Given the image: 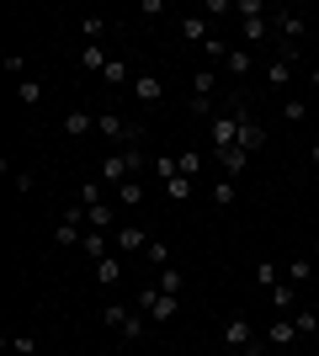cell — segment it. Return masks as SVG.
I'll list each match as a JSON object with an SVG mask.
<instances>
[{
    "label": "cell",
    "mask_w": 319,
    "mask_h": 356,
    "mask_svg": "<svg viewBox=\"0 0 319 356\" xmlns=\"http://www.w3.org/2000/svg\"><path fill=\"white\" fill-rule=\"evenodd\" d=\"M250 282H256L261 293H272V287L282 282V266H277V261H256V271H250Z\"/></svg>",
    "instance_id": "2e32d148"
},
{
    "label": "cell",
    "mask_w": 319,
    "mask_h": 356,
    "mask_svg": "<svg viewBox=\"0 0 319 356\" xmlns=\"http://www.w3.org/2000/svg\"><path fill=\"white\" fill-rule=\"evenodd\" d=\"M176 309H181V298H165L160 287H138V314H149V325L176 319Z\"/></svg>",
    "instance_id": "7a4b0ae2"
},
{
    "label": "cell",
    "mask_w": 319,
    "mask_h": 356,
    "mask_svg": "<svg viewBox=\"0 0 319 356\" xmlns=\"http://www.w3.org/2000/svg\"><path fill=\"white\" fill-rule=\"evenodd\" d=\"M293 325H298V335H314V330H319V314L314 309H298V314H293Z\"/></svg>",
    "instance_id": "1f68e13d"
},
{
    "label": "cell",
    "mask_w": 319,
    "mask_h": 356,
    "mask_svg": "<svg viewBox=\"0 0 319 356\" xmlns=\"http://www.w3.org/2000/svg\"><path fill=\"white\" fill-rule=\"evenodd\" d=\"M117 335H122V341H144V335H149V314H128V319H122V330H117Z\"/></svg>",
    "instance_id": "ffe728a7"
},
{
    "label": "cell",
    "mask_w": 319,
    "mask_h": 356,
    "mask_svg": "<svg viewBox=\"0 0 319 356\" xmlns=\"http://www.w3.org/2000/svg\"><path fill=\"white\" fill-rule=\"evenodd\" d=\"M234 16H245V22H256V16H266V6H261V0H234Z\"/></svg>",
    "instance_id": "e575fe53"
},
{
    "label": "cell",
    "mask_w": 319,
    "mask_h": 356,
    "mask_svg": "<svg viewBox=\"0 0 319 356\" xmlns=\"http://www.w3.org/2000/svg\"><path fill=\"white\" fill-rule=\"evenodd\" d=\"M80 250L91 255V261H106V255H112V234H96V229H91V234L80 239Z\"/></svg>",
    "instance_id": "d6986e66"
},
{
    "label": "cell",
    "mask_w": 319,
    "mask_h": 356,
    "mask_svg": "<svg viewBox=\"0 0 319 356\" xmlns=\"http://www.w3.org/2000/svg\"><path fill=\"white\" fill-rule=\"evenodd\" d=\"M266 341H272V346H293V341H298L293 314H282V319H272V325H266Z\"/></svg>",
    "instance_id": "7c38bea8"
},
{
    "label": "cell",
    "mask_w": 319,
    "mask_h": 356,
    "mask_svg": "<svg viewBox=\"0 0 319 356\" xmlns=\"http://www.w3.org/2000/svg\"><path fill=\"white\" fill-rule=\"evenodd\" d=\"M0 70L16 74V80H27V59H16V54H6V59H0Z\"/></svg>",
    "instance_id": "74e56055"
},
{
    "label": "cell",
    "mask_w": 319,
    "mask_h": 356,
    "mask_svg": "<svg viewBox=\"0 0 319 356\" xmlns=\"http://www.w3.org/2000/svg\"><path fill=\"white\" fill-rule=\"evenodd\" d=\"M144 261L165 271V266H170V245H165V239H154V234H149V250H144Z\"/></svg>",
    "instance_id": "484cf974"
},
{
    "label": "cell",
    "mask_w": 319,
    "mask_h": 356,
    "mask_svg": "<svg viewBox=\"0 0 319 356\" xmlns=\"http://www.w3.org/2000/svg\"><path fill=\"white\" fill-rule=\"evenodd\" d=\"M133 90H138V106H160V102H165V86H160L154 74H138Z\"/></svg>",
    "instance_id": "30bf717a"
},
{
    "label": "cell",
    "mask_w": 319,
    "mask_h": 356,
    "mask_svg": "<svg viewBox=\"0 0 319 356\" xmlns=\"http://www.w3.org/2000/svg\"><path fill=\"white\" fill-rule=\"evenodd\" d=\"M224 70H229V74H250V70H256V59H250V48H229Z\"/></svg>",
    "instance_id": "cb8c5ba5"
},
{
    "label": "cell",
    "mask_w": 319,
    "mask_h": 356,
    "mask_svg": "<svg viewBox=\"0 0 319 356\" xmlns=\"http://www.w3.org/2000/svg\"><path fill=\"white\" fill-rule=\"evenodd\" d=\"M138 202H144V181H122V186H117V208H138Z\"/></svg>",
    "instance_id": "603a6c76"
},
{
    "label": "cell",
    "mask_w": 319,
    "mask_h": 356,
    "mask_svg": "<svg viewBox=\"0 0 319 356\" xmlns=\"http://www.w3.org/2000/svg\"><path fill=\"white\" fill-rule=\"evenodd\" d=\"M176 170L197 181V170H202V154H197V149H181V154H176Z\"/></svg>",
    "instance_id": "f1b7e54d"
},
{
    "label": "cell",
    "mask_w": 319,
    "mask_h": 356,
    "mask_svg": "<svg viewBox=\"0 0 319 356\" xmlns=\"http://www.w3.org/2000/svg\"><path fill=\"white\" fill-rule=\"evenodd\" d=\"M101 186H122V181H133V170H128V160H122V149H112V154H106L101 160Z\"/></svg>",
    "instance_id": "5b68a950"
},
{
    "label": "cell",
    "mask_w": 319,
    "mask_h": 356,
    "mask_svg": "<svg viewBox=\"0 0 319 356\" xmlns=\"http://www.w3.org/2000/svg\"><path fill=\"white\" fill-rule=\"evenodd\" d=\"M266 38V16H256V22H245V43H261Z\"/></svg>",
    "instance_id": "f35d334b"
},
{
    "label": "cell",
    "mask_w": 319,
    "mask_h": 356,
    "mask_svg": "<svg viewBox=\"0 0 319 356\" xmlns=\"http://www.w3.org/2000/svg\"><path fill=\"white\" fill-rule=\"evenodd\" d=\"M101 80H106V86H128V64H122V59H112V64L101 70Z\"/></svg>",
    "instance_id": "4dcf8cb0"
},
{
    "label": "cell",
    "mask_w": 319,
    "mask_h": 356,
    "mask_svg": "<svg viewBox=\"0 0 319 356\" xmlns=\"http://www.w3.org/2000/svg\"><path fill=\"white\" fill-rule=\"evenodd\" d=\"M154 287H160V293H165V298H181V271H176V266H165V271H160V282H154Z\"/></svg>",
    "instance_id": "f546056e"
},
{
    "label": "cell",
    "mask_w": 319,
    "mask_h": 356,
    "mask_svg": "<svg viewBox=\"0 0 319 356\" xmlns=\"http://www.w3.org/2000/svg\"><path fill=\"white\" fill-rule=\"evenodd\" d=\"M106 64H112V54H106L101 43H85V48H80V70H85V74H101Z\"/></svg>",
    "instance_id": "4fadbf2b"
},
{
    "label": "cell",
    "mask_w": 319,
    "mask_h": 356,
    "mask_svg": "<svg viewBox=\"0 0 319 356\" xmlns=\"http://www.w3.org/2000/svg\"><path fill=\"white\" fill-rule=\"evenodd\" d=\"M133 309H122V303H106L101 309V325H112V330H122V319H128Z\"/></svg>",
    "instance_id": "d6a6232c"
},
{
    "label": "cell",
    "mask_w": 319,
    "mask_h": 356,
    "mask_svg": "<svg viewBox=\"0 0 319 356\" xmlns=\"http://www.w3.org/2000/svg\"><path fill=\"white\" fill-rule=\"evenodd\" d=\"M304 112H309L304 102H282V118H288V122H304Z\"/></svg>",
    "instance_id": "b9f144b4"
},
{
    "label": "cell",
    "mask_w": 319,
    "mask_h": 356,
    "mask_svg": "<svg viewBox=\"0 0 319 356\" xmlns=\"http://www.w3.org/2000/svg\"><path fill=\"white\" fill-rule=\"evenodd\" d=\"M16 102L38 106V102H43V80H32V74H27V80H16Z\"/></svg>",
    "instance_id": "7402d4cb"
},
{
    "label": "cell",
    "mask_w": 319,
    "mask_h": 356,
    "mask_svg": "<svg viewBox=\"0 0 319 356\" xmlns=\"http://www.w3.org/2000/svg\"><path fill=\"white\" fill-rule=\"evenodd\" d=\"M202 54H208V59H229V48H224V38H208V43H202Z\"/></svg>",
    "instance_id": "60d3db41"
},
{
    "label": "cell",
    "mask_w": 319,
    "mask_h": 356,
    "mask_svg": "<svg viewBox=\"0 0 319 356\" xmlns=\"http://www.w3.org/2000/svg\"><path fill=\"white\" fill-rule=\"evenodd\" d=\"M256 346H261V335H256V325H250V314H229L224 319V351L250 356Z\"/></svg>",
    "instance_id": "6da1fadb"
},
{
    "label": "cell",
    "mask_w": 319,
    "mask_h": 356,
    "mask_svg": "<svg viewBox=\"0 0 319 356\" xmlns=\"http://www.w3.org/2000/svg\"><path fill=\"white\" fill-rule=\"evenodd\" d=\"M314 106H319V102H314Z\"/></svg>",
    "instance_id": "f6af8a7d"
},
{
    "label": "cell",
    "mask_w": 319,
    "mask_h": 356,
    "mask_svg": "<svg viewBox=\"0 0 319 356\" xmlns=\"http://www.w3.org/2000/svg\"><path fill=\"white\" fill-rule=\"evenodd\" d=\"M64 134H69V138L96 134V112H85V106H69V112H64Z\"/></svg>",
    "instance_id": "8992f818"
},
{
    "label": "cell",
    "mask_w": 319,
    "mask_h": 356,
    "mask_svg": "<svg viewBox=\"0 0 319 356\" xmlns=\"http://www.w3.org/2000/svg\"><path fill=\"white\" fill-rule=\"evenodd\" d=\"M96 282H101V287H117V282H122V261H117V255L96 261Z\"/></svg>",
    "instance_id": "44dd1931"
},
{
    "label": "cell",
    "mask_w": 319,
    "mask_h": 356,
    "mask_svg": "<svg viewBox=\"0 0 319 356\" xmlns=\"http://www.w3.org/2000/svg\"><path fill=\"white\" fill-rule=\"evenodd\" d=\"M213 90H218V70H213V64H202V70L192 74V96H202V102H213Z\"/></svg>",
    "instance_id": "e0dca14e"
},
{
    "label": "cell",
    "mask_w": 319,
    "mask_h": 356,
    "mask_svg": "<svg viewBox=\"0 0 319 356\" xmlns=\"http://www.w3.org/2000/svg\"><path fill=\"white\" fill-rule=\"evenodd\" d=\"M309 165H314V170H319V144H309Z\"/></svg>",
    "instance_id": "7bdbcfd3"
},
{
    "label": "cell",
    "mask_w": 319,
    "mask_h": 356,
    "mask_svg": "<svg viewBox=\"0 0 319 356\" xmlns=\"http://www.w3.org/2000/svg\"><path fill=\"white\" fill-rule=\"evenodd\" d=\"M218 165H224V176H229V181H240V176H245V165H250V154H245L240 144H234V149H218Z\"/></svg>",
    "instance_id": "8fae6325"
},
{
    "label": "cell",
    "mask_w": 319,
    "mask_h": 356,
    "mask_svg": "<svg viewBox=\"0 0 319 356\" xmlns=\"http://www.w3.org/2000/svg\"><path fill=\"white\" fill-rule=\"evenodd\" d=\"M181 38H186V43H197V48H202V43L213 38V32H208V16H202V11H197V16H181Z\"/></svg>",
    "instance_id": "9a60e30c"
},
{
    "label": "cell",
    "mask_w": 319,
    "mask_h": 356,
    "mask_svg": "<svg viewBox=\"0 0 319 356\" xmlns=\"http://www.w3.org/2000/svg\"><path fill=\"white\" fill-rule=\"evenodd\" d=\"M6 346H11L16 356H38V341H32V335H11Z\"/></svg>",
    "instance_id": "d590c367"
},
{
    "label": "cell",
    "mask_w": 319,
    "mask_h": 356,
    "mask_svg": "<svg viewBox=\"0 0 319 356\" xmlns=\"http://www.w3.org/2000/svg\"><path fill=\"white\" fill-rule=\"evenodd\" d=\"M234 118H240V149H245V154H256V149L266 144V134H261V122L250 118V106H245V102H234Z\"/></svg>",
    "instance_id": "277c9868"
},
{
    "label": "cell",
    "mask_w": 319,
    "mask_h": 356,
    "mask_svg": "<svg viewBox=\"0 0 319 356\" xmlns=\"http://www.w3.org/2000/svg\"><path fill=\"white\" fill-rule=\"evenodd\" d=\"M277 32H282L288 43H298V38H309V16H298V11H277Z\"/></svg>",
    "instance_id": "9c48e42d"
},
{
    "label": "cell",
    "mask_w": 319,
    "mask_h": 356,
    "mask_svg": "<svg viewBox=\"0 0 319 356\" xmlns=\"http://www.w3.org/2000/svg\"><path fill=\"white\" fill-rule=\"evenodd\" d=\"M208 197H213V208H234V197H240V181L218 176V186H208Z\"/></svg>",
    "instance_id": "ac0fdd59"
},
{
    "label": "cell",
    "mask_w": 319,
    "mask_h": 356,
    "mask_svg": "<svg viewBox=\"0 0 319 356\" xmlns=\"http://www.w3.org/2000/svg\"><path fill=\"white\" fill-rule=\"evenodd\" d=\"M96 202H106V197H101V181H85V186H80V208H96Z\"/></svg>",
    "instance_id": "836d02e7"
},
{
    "label": "cell",
    "mask_w": 319,
    "mask_h": 356,
    "mask_svg": "<svg viewBox=\"0 0 319 356\" xmlns=\"http://www.w3.org/2000/svg\"><path fill=\"white\" fill-rule=\"evenodd\" d=\"M282 282H293V287H309V261H304V255L282 266Z\"/></svg>",
    "instance_id": "4316f807"
},
{
    "label": "cell",
    "mask_w": 319,
    "mask_h": 356,
    "mask_svg": "<svg viewBox=\"0 0 319 356\" xmlns=\"http://www.w3.org/2000/svg\"><path fill=\"white\" fill-rule=\"evenodd\" d=\"M80 38H85V43H101L106 38V16H85V22H80Z\"/></svg>",
    "instance_id": "83f0119b"
},
{
    "label": "cell",
    "mask_w": 319,
    "mask_h": 356,
    "mask_svg": "<svg viewBox=\"0 0 319 356\" xmlns=\"http://www.w3.org/2000/svg\"><path fill=\"white\" fill-rule=\"evenodd\" d=\"M154 170H160V181H170V176H181V170H176V154H160V160H154Z\"/></svg>",
    "instance_id": "ab89813d"
},
{
    "label": "cell",
    "mask_w": 319,
    "mask_h": 356,
    "mask_svg": "<svg viewBox=\"0 0 319 356\" xmlns=\"http://www.w3.org/2000/svg\"><path fill=\"white\" fill-rule=\"evenodd\" d=\"M192 192H197V186H192V176H170V181H165V197H170V202H186Z\"/></svg>",
    "instance_id": "d4e9b609"
},
{
    "label": "cell",
    "mask_w": 319,
    "mask_h": 356,
    "mask_svg": "<svg viewBox=\"0 0 319 356\" xmlns=\"http://www.w3.org/2000/svg\"><path fill=\"white\" fill-rule=\"evenodd\" d=\"M85 229H96V234H112V229H117V208H112V202H96V208H85Z\"/></svg>",
    "instance_id": "52a82bcc"
},
{
    "label": "cell",
    "mask_w": 319,
    "mask_h": 356,
    "mask_svg": "<svg viewBox=\"0 0 319 356\" xmlns=\"http://www.w3.org/2000/svg\"><path fill=\"white\" fill-rule=\"evenodd\" d=\"M208 144L213 149H234V144H240V118H234V106L208 122Z\"/></svg>",
    "instance_id": "3957f363"
},
{
    "label": "cell",
    "mask_w": 319,
    "mask_h": 356,
    "mask_svg": "<svg viewBox=\"0 0 319 356\" xmlns=\"http://www.w3.org/2000/svg\"><path fill=\"white\" fill-rule=\"evenodd\" d=\"M112 245H117V255H144L149 250V234H144V229H117Z\"/></svg>",
    "instance_id": "ba28073f"
},
{
    "label": "cell",
    "mask_w": 319,
    "mask_h": 356,
    "mask_svg": "<svg viewBox=\"0 0 319 356\" xmlns=\"http://www.w3.org/2000/svg\"><path fill=\"white\" fill-rule=\"evenodd\" d=\"M202 16H234V0H202Z\"/></svg>",
    "instance_id": "8d00e7d4"
},
{
    "label": "cell",
    "mask_w": 319,
    "mask_h": 356,
    "mask_svg": "<svg viewBox=\"0 0 319 356\" xmlns=\"http://www.w3.org/2000/svg\"><path fill=\"white\" fill-rule=\"evenodd\" d=\"M309 80H314V90H319V64H314V70H309Z\"/></svg>",
    "instance_id": "ee69618b"
},
{
    "label": "cell",
    "mask_w": 319,
    "mask_h": 356,
    "mask_svg": "<svg viewBox=\"0 0 319 356\" xmlns=\"http://www.w3.org/2000/svg\"><path fill=\"white\" fill-rule=\"evenodd\" d=\"M266 298H272V309H277V314H298V287H293V282H277Z\"/></svg>",
    "instance_id": "5bb4252c"
}]
</instances>
